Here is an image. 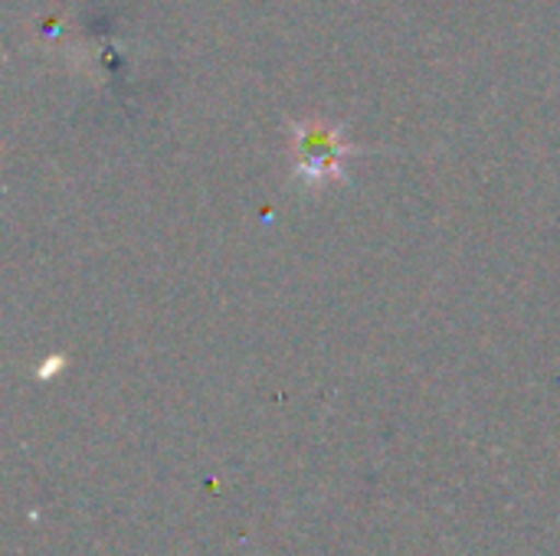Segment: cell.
I'll use <instances>...</instances> for the list:
<instances>
[{
    "mask_svg": "<svg viewBox=\"0 0 560 556\" xmlns=\"http://www.w3.org/2000/svg\"><path fill=\"white\" fill-rule=\"evenodd\" d=\"M299 154H302V170L312 180L335 177L345 157V147L338 144L335 131H325L318 125H308L299 131Z\"/></svg>",
    "mask_w": 560,
    "mask_h": 556,
    "instance_id": "obj_1",
    "label": "cell"
}]
</instances>
